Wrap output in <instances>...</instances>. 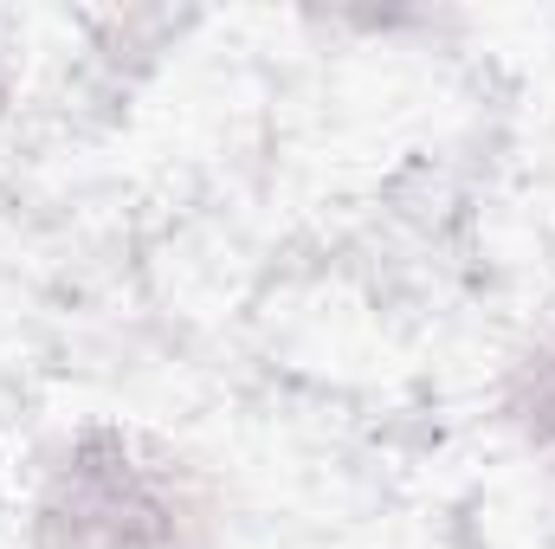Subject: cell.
Segmentation results:
<instances>
[{
    "instance_id": "6da1fadb",
    "label": "cell",
    "mask_w": 555,
    "mask_h": 549,
    "mask_svg": "<svg viewBox=\"0 0 555 549\" xmlns=\"http://www.w3.org/2000/svg\"><path fill=\"white\" fill-rule=\"evenodd\" d=\"M207 498L194 472L124 426H85L39 498L46 549H207Z\"/></svg>"
},
{
    "instance_id": "7a4b0ae2",
    "label": "cell",
    "mask_w": 555,
    "mask_h": 549,
    "mask_svg": "<svg viewBox=\"0 0 555 549\" xmlns=\"http://www.w3.org/2000/svg\"><path fill=\"white\" fill-rule=\"evenodd\" d=\"M511 420L524 426L530 446L555 452V336L517 369V382H511Z\"/></svg>"
},
{
    "instance_id": "3957f363",
    "label": "cell",
    "mask_w": 555,
    "mask_h": 549,
    "mask_svg": "<svg viewBox=\"0 0 555 549\" xmlns=\"http://www.w3.org/2000/svg\"><path fill=\"white\" fill-rule=\"evenodd\" d=\"M0 111H7V52H0Z\"/></svg>"
}]
</instances>
